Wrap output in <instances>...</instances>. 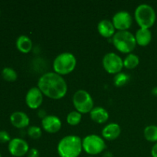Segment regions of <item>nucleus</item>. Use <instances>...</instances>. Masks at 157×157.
I'll use <instances>...</instances> for the list:
<instances>
[{
	"mask_svg": "<svg viewBox=\"0 0 157 157\" xmlns=\"http://www.w3.org/2000/svg\"><path fill=\"white\" fill-rule=\"evenodd\" d=\"M61 121L58 117L55 115H47L41 120V127L43 130L49 133H55L61 128Z\"/></svg>",
	"mask_w": 157,
	"mask_h": 157,
	"instance_id": "12",
	"label": "nucleus"
},
{
	"mask_svg": "<svg viewBox=\"0 0 157 157\" xmlns=\"http://www.w3.org/2000/svg\"><path fill=\"white\" fill-rule=\"evenodd\" d=\"M90 119L99 124H104L109 119V113L105 108L102 107H94L90 112Z\"/></svg>",
	"mask_w": 157,
	"mask_h": 157,
	"instance_id": "16",
	"label": "nucleus"
},
{
	"mask_svg": "<svg viewBox=\"0 0 157 157\" xmlns=\"http://www.w3.org/2000/svg\"><path fill=\"white\" fill-rule=\"evenodd\" d=\"M88 157H93V156H88Z\"/></svg>",
	"mask_w": 157,
	"mask_h": 157,
	"instance_id": "32",
	"label": "nucleus"
},
{
	"mask_svg": "<svg viewBox=\"0 0 157 157\" xmlns=\"http://www.w3.org/2000/svg\"><path fill=\"white\" fill-rule=\"evenodd\" d=\"M74 107L79 113H90L94 108V101L91 95L85 90H78L74 94L73 98Z\"/></svg>",
	"mask_w": 157,
	"mask_h": 157,
	"instance_id": "6",
	"label": "nucleus"
},
{
	"mask_svg": "<svg viewBox=\"0 0 157 157\" xmlns=\"http://www.w3.org/2000/svg\"><path fill=\"white\" fill-rule=\"evenodd\" d=\"M27 157H39V152L37 149L31 148L28 152Z\"/></svg>",
	"mask_w": 157,
	"mask_h": 157,
	"instance_id": "26",
	"label": "nucleus"
},
{
	"mask_svg": "<svg viewBox=\"0 0 157 157\" xmlns=\"http://www.w3.org/2000/svg\"><path fill=\"white\" fill-rule=\"evenodd\" d=\"M121 133V126L117 123H110L107 124L101 131V134L104 139L107 140H114L119 137Z\"/></svg>",
	"mask_w": 157,
	"mask_h": 157,
	"instance_id": "13",
	"label": "nucleus"
},
{
	"mask_svg": "<svg viewBox=\"0 0 157 157\" xmlns=\"http://www.w3.org/2000/svg\"><path fill=\"white\" fill-rule=\"evenodd\" d=\"M2 76L3 79L6 80V81H9V82L15 81L17 78H18L17 72L13 68L9 67H4L2 69Z\"/></svg>",
	"mask_w": 157,
	"mask_h": 157,
	"instance_id": "21",
	"label": "nucleus"
},
{
	"mask_svg": "<svg viewBox=\"0 0 157 157\" xmlns=\"http://www.w3.org/2000/svg\"><path fill=\"white\" fill-rule=\"evenodd\" d=\"M9 153L15 157H22L29 151V144L21 138H13L8 145Z\"/></svg>",
	"mask_w": 157,
	"mask_h": 157,
	"instance_id": "10",
	"label": "nucleus"
},
{
	"mask_svg": "<svg viewBox=\"0 0 157 157\" xmlns=\"http://www.w3.org/2000/svg\"><path fill=\"white\" fill-rule=\"evenodd\" d=\"M103 67L109 74L117 75L122 71L124 67V60L114 52L107 53L103 58Z\"/></svg>",
	"mask_w": 157,
	"mask_h": 157,
	"instance_id": "8",
	"label": "nucleus"
},
{
	"mask_svg": "<svg viewBox=\"0 0 157 157\" xmlns=\"http://www.w3.org/2000/svg\"><path fill=\"white\" fill-rule=\"evenodd\" d=\"M43 95L53 100L64 98L67 92V84L61 75L54 72H47L38 81V86Z\"/></svg>",
	"mask_w": 157,
	"mask_h": 157,
	"instance_id": "1",
	"label": "nucleus"
},
{
	"mask_svg": "<svg viewBox=\"0 0 157 157\" xmlns=\"http://www.w3.org/2000/svg\"><path fill=\"white\" fill-rule=\"evenodd\" d=\"M81 118H82V116H81V113H79L77 110H73L67 114L66 121L69 125L77 126L81 123Z\"/></svg>",
	"mask_w": 157,
	"mask_h": 157,
	"instance_id": "22",
	"label": "nucleus"
},
{
	"mask_svg": "<svg viewBox=\"0 0 157 157\" xmlns=\"http://www.w3.org/2000/svg\"><path fill=\"white\" fill-rule=\"evenodd\" d=\"M0 157H2V155H1V153H0Z\"/></svg>",
	"mask_w": 157,
	"mask_h": 157,
	"instance_id": "31",
	"label": "nucleus"
},
{
	"mask_svg": "<svg viewBox=\"0 0 157 157\" xmlns=\"http://www.w3.org/2000/svg\"><path fill=\"white\" fill-rule=\"evenodd\" d=\"M139 63V57L135 54L130 53L124 59V67L127 69H133L137 67Z\"/></svg>",
	"mask_w": 157,
	"mask_h": 157,
	"instance_id": "20",
	"label": "nucleus"
},
{
	"mask_svg": "<svg viewBox=\"0 0 157 157\" xmlns=\"http://www.w3.org/2000/svg\"><path fill=\"white\" fill-rule=\"evenodd\" d=\"M82 150V140L76 135H67L63 137L57 147L60 157H78Z\"/></svg>",
	"mask_w": 157,
	"mask_h": 157,
	"instance_id": "2",
	"label": "nucleus"
},
{
	"mask_svg": "<svg viewBox=\"0 0 157 157\" xmlns=\"http://www.w3.org/2000/svg\"><path fill=\"white\" fill-rule=\"evenodd\" d=\"M10 122L13 127L18 129H22L25 128L29 125L30 119L24 112L15 111L11 114Z\"/></svg>",
	"mask_w": 157,
	"mask_h": 157,
	"instance_id": "14",
	"label": "nucleus"
},
{
	"mask_svg": "<svg viewBox=\"0 0 157 157\" xmlns=\"http://www.w3.org/2000/svg\"><path fill=\"white\" fill-rule=\"evenodd\" d=\"M11 137L9 133L6 130H0V143L2 144H6L9 143L11 140Z\"/></svg>",
	"mask_w": 157,
	"mask_h": 157,
	"instance_id": "25",
	"label": "nucleus"
},
{
	"mask_svg": "<svg viewBox=\"0 0 157 157\" xmlns=\"http://www.w3.org/2000/svg\"><path fill=\"white\" fill-rule=\"evenodd\" d=\"M111 41L116 49L127 55L131 53L136 45L135 35L129 31H117Z\"/></svg>",
	"mask_w": 157,
	"mask_h": 157,
	"instance_id": "3",
	"label": "nucleus"
},
{
	"mask_svg": "<svg viewBox=\"0 0 157 157\" xmlns=\"http://www.w3.org/2000/svg\"><path fill=\"white\" fill-rule=\"evenodd\" d=\"M0 14H1V12H0Z\"/></svg>",
	"mask_w": 157,
	"mask_h": 157,
	"instance_id": "33",
	"label": "nucleus"
},
{
	"mask_svg": "<svg viewBox=\"0 0 157 157\" xmlns=\"http://www.w3.org/2000/svg\"><path fill=\"white\" fill-rule=\"evenodd\" d=\"M98 31L101 36L106 38H112L116 33V29L113 26L112 21L103 19L98 24Z\"/></svg>",
	"mask_w": 157,
	"mask_h": 157,
	"instance_id": "15",
	"label": "nucleus"
},
{
	"mask_svg": "<svg viewBox=\"0 0 157 157\" xmlns=\"http://www.w3.org/2000/svg\"><path fill=\"white\" fill-rule=\"evenodd\" d=\"M43 94L38 87H33L28 90L25 96V103L31 109H38L42 104Z\"/></svg>",
	"mask_w": 157,
	"mask_h": 157,
	"instance_id": "11",
	"label": "nucleus"
},
{
	"mask_svg": "<svg viewBox=\"0 0 157 157\" xmlns=\"http://www.w3.org/2000/svg\"><path fill=\"white\" fill-rule=\"evenodd\" d=\"M16 48L21 53H29L32 49V40L27 35H20L16 40Z\"/></svg>",
	"mask_w": 157,
	"mask_h": 157,
	"instance_id": "18",
	"label": "nucleus"
},
{
	"mask_svg": "<svg viewBox=\"0 0 157 157\" xmlns=\"http://www.w3.org/2000/svg\"><path fill=\"white\" fill-rule=\"evenodd\" d=\"M77 59L74 54L71 52H63L57 55L53 61V69L55 73L61 75L70 74L75 70Z\"/></svg>",
	"mask_w": 157,
	"mask_h": 157,
	"instance_id": "5",
	"label": "nucleus"
},
{
	"mask_svg": "<svg viewBox=\"0 0 157 157\" xmlns=\"http://www.w3.org/2000/svg\"><path fill=\"white\" fill-rule=\"evenodd\" d=\"M38 117H39L40 118H41V120H42L43 118H44L46 116H47V113H46L45 110H41L38 111Z\"/></svg>",
	"mask_w": 157,
	"mask_h": 157,
	"instance_id": "28",
	"label": "nucleus"
},
{
	"mask_svg": "<svg viewBox=\"0 0 157 157\" xmlns=\"http://www.w3.org/2000/svg\"><path fill=\"white\" fill-rule=\"evenodd\" d=\"M130 81V76L124 72H120V73L115 75L113 78V84L116 87H123L125 84L128 83Z\"/></svg>",
	"mask_w": 157,
	"mask_h": 157,
	"instance_id": "23",
	"label": "nucleus"
},
{
	"mask_svg": "<svg viewBox=\"0 0 157 157\" xmlns=\"http://www.w3.org/2000/svg\"><path fill=\"white\" fill-rule=\"evenodd\" d=\"M152 94H153L154 96H157V87H154L152 89Z\"/></svg>",
	"mask_w": 157,
	"mask_h": 157,
	"instance_id": "29",
	"label": "nucleus"
},
{
	"mask_svg": "<svg viewBox=\"0 0 157 157\" xmlns=\"http://www.w3.org/2000/svg\"><path fill=\"white\" fill-rule=\"evenodd\" d=\"M134 18L140 29H150L156 21V12L150 5L144 3L136 8Z\"/></svg>",
	"mask_w": 157,
	"mask_h": 157,
	"instance_id": "4",
	"label": "nucleus"
},
{
	"mask_svg": "<svg viewBox=\"0 0 157 157\" xmlns=\"http://www.w3.org/2000/svg\"><path fill=\"white\" fill-rule=\"evenodd\" d=\"M27 133L31 138L36 140L41 137L42 131H41V127H37V126H31L28 128Z\"/></svg>",
	"mask_w": 157,
	"mask_h": 157,
	"instance_id": "24",
	"label": "nucleus"
},
{
	"mask_svg": "<svg viewBox=\"0 0 157 157\" xmlns=\"http://www.w3.org/2000/svg\"><path fill=\"white\" fill-rule=\"evenodd\" d=\"M136 44L140 46H147L151 42L152 33L150 29H140V28L135 34Z\"/></svg>",
	"mask_w": 157,
	"mask_h": 157,
	"instance_id": "17",
	"label": "nucleus"
},
{
	"mask_svg": "<svg viewBox=\"0 0 157 157\" xmlns=\"http://www.w3.org/2000/svg\"><path fill=\"white\" fill-rule=\"evenodd\" d=\"M151 155L153 157H157V143L154 144L151 150Z\"/></svg>",
	"mask_w": 157,
	"mask_h": 157,
	"instance_id": "27",
	"label": "nucleus"
},
{
	"mask_svg": "<svg viewBox=\"0 0 157 157\" xmlns=\"http://www.w3.org/2000/svg\"><path fill=\"white\" fill-rule=\"evenodd\" d=\"M144 135L149 142L157 143V126L150 125L146 127L144 130Z\"/></svg>",
	"mask_w": 157,
	"mask_h": 157,
	"instance_id": "19",
	"label": "nucleus"
},
{
	"mask_svg": "<svg viewBox=\"0 0 157 157\" xmlns=\"http://www.w3.org/2000/svg\"><path fill=\"white\" fill-rule=\"evenodd\" d=\"M112 23L118 31H127L133 24V17L127 11H119L113 15Z\"/></svg>",
	"mask_w": 157,
	"mask_h": 157,
	"instance_id": "9",
	"label": "nucleus"
},
{
	"mask_svg": "<svg viewBox=\"0 0 157 157\" xmlns=\"http://www.w3.org/2000/svg\"><path fill=\"white\" fill-rule=\"evenodd\" d=\"M103 157H113V156H112L111 153H109V152H107V153H104V156H103Z\"/></svg>",
	"mask_w": 157,
	"mask_h": 157,
	"instance_id": "30",
	"label": "nucleus"
},
{
	"mask_svg": "<svg viewBox=\"0 0 157 157\" xmlns=\"http://www.w3.org/2000/svg\"><path fill=\"white\" fill-rule=\"evenodd\" d=\"M83 150L90 156L103 153L106 148L104 138L97 134H89L82 140Z\"/></svg>",
	"mask_w": 157,
	"mask_h": 157,
	"instance_id": "7",
	"label": "nucleus"
}]
</instances>
